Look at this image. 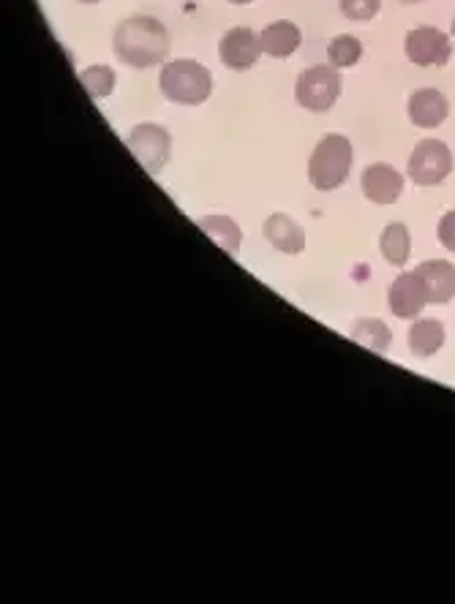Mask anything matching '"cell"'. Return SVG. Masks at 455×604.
<instances>
[{
    "instance_id": "cell-1",
    "label": "cell",
    "mask_w": 455,
    "mask_h": 604,
    "mask_svg": "<svg viewBox=\"0 0 455 604\" xmlns=\"http://www.w3.org/2000/svg\"><path fill=\"white\" fill-rule=\"evenodd\" d=\"M112 47H115V55L126 66L150 68L167 61L169 34L159 20L139 14V17H131L117 25Z\"/></svg>"
},
{
    "instance_id": "cell-2",
    "label": "cell",
    "mask_w": 455,
    "mask_h": 604,
    "mask_svg": "<svg viewBox=\"0 0 455 604\" xmlns=\"http://www.w3.org/2000/svg\"><path fill=\"white\" fill-rule=\"evenodd\" d=\"M352 169V142L341 133H328L314 147L308 162V180L317 191H336L344 185Z\"/></svg>"
},
{
    "instance_id": "cell-3",
    "label": "cell",
    "mask_w": 455,
    "mask_h": 604,
    "mask_svg": "<svg viewBox=\"0 0 455 604\" xmlns=\"http://www.w3.org/2000/svg\"><path fill=\"white\" fill-rule=\"evenodd\" d=\"M213 77L202 63L173 61L162 72V93L173 104L197 106L211 99Z\"/></svg>"
},
{
    "instance_id": "cell-4",
    "label": "cell",
    "mask_w": 455,
    "mask_h": 604,
    "mask_svg": "<svg viewBox=\"0 0 455 604\" xmlns=\"http://www.w3.org/2000/svg\"><path fill=\"white\" fill-rule=\"evenodd\" d=\"M341 74L336 66H314L303 72L294 85V99L308 112H328L341 95Z\"/></svg>"
},
{
    "instance_id": "cell-5",
    "label": "cell",
    "mask_w": 455,
    "mask_h": 604,
    "mask_svg": "<svg viewBox=\"0 0 455 604\" xmlns=\"http://www.w3.org/2000/svg\"><path fill=\"white\" fill-rule=\"evenodd\" d=\"M453 172V153L439 139H422L412 150L409 158V178L417 185H439Z\"/></svg>"
},
{
    "instance_id": "cell-6",
    "label": "cell",
    "mask_w": 455,
    "mask_h": 604,
    "mask_svg": "<svg viewBox=\"0 0 455 604\" xmlns=\"http://www.w3.org/2000/svg\"><path fill=\"white\" fill-rule=\"evenodd\" d=\"M126 147L148 175H159L169 158V133L156 123H139L126 137Z\"/></svg>"
},
{
    "instance_id": "cell-7",
    "label": "cell",
    "mask_w": 455,
    "mask_h": 604,
    "mask_svg": "<svg viewBox=\"0 0 455 604\" xmlns=\"http://www.w3.org/2000/svg\"><path fill=\"white\" fill-rule=\"evenodd\" d=\"M404 47H406V57L420 68L444 66V63L450 61V55H453L450 36L437 28H428V25L409 30Z\"/></svg>"
},
{
    "instance_id": "cell-8",
    "label": "cell",
    "mask_w": 455,
    "mask_h": 604,
    "mask_svg": "<svg viewBox=\"0 0 455 604\" xmlns=\"http://www.w3.org/2000/svg\"><path fill=\"white\" fill-rule=\"evenodd\" d=\"M262 36H256L251 28H232L224 34L222 44H218V57L232 72H245L254 66L262 55Z\"/></svg>"
},
{
    "instance_id": "cell-9",
    "label": "cell",
    "mask_w": 455,
    "mask_h": 604,
    "mask_svg": "<svg viewBox=\"0 0 455 604\" xmlns=\"http://www.w3.org/2000/svg\"><path fill=\"white\" fill-rule=\"evenodd\" d=\"M415 275L431 306H444V303L455 297V267L450 261H422L415 270Z\"/></svg>"
},
{
    "instance_id": "cell-10",
    "label": "cell",
    "mask_w": 455,
    "mask_h": 604,
    "mask_svg": "<svg viewBox=\"0 0 455 604\" xmlns=\"http://www.w3.org/2000/svg\"><path fill=\"white\" fill-rule=\"evenodd\" d=\"M361 183L366 200L377 202V205H393V202H399L401 191H404V178L390 164H371L363 172Z\"/></svg>"
},
{
    "instance_id": "cell-11",
    "label": "cell",
    "mask_w": 455,
    "mask_h": 604,
    "mask_svg": "<svg viewBox=\"0 0 455 604\" xmlns=\"http://www.w3.org/2000/svg\"><path fill=\"white\" fill-rule=\"evenodd\" d=\"M390 311L395 313L399 319H417L420 317L422 308L428 306L426 294H422L420 281H417L415 270L412 272H401L399 278L390 286Z\"/></svg>"
},
{
    "instance_id": "cell-12",
    "label": "cell",
    "mask_w": 455,
    "mask_h": 604,
    "mask_svg": "<svg viewBox=\"0 0 455 604\" xmlns=\"http://www.w3.org/2000/svg\"><path fill=\"white\" fill-rule=\"evenodd\" d=\"M450 115V101L444 99L442 90L422 88L415 90L409 99V120L417 128H437L447 120Z\"/></svg>"
},
{
    "instance_id": "cell-13",
    "label": "cell",
    "mask_w": 455,
    "mask_h": 604,
    "mask_svg": "<svg viewBox=\"0 0 455 604\" xmlns=\"http://www.w3.org/2000/svg\"><path fill=\"white\" fill-rule=\"evenodd\" d=\"M265 237L281 254H300V250L306 248V232H303V227L294 218L283 216V213H276V216L267 218Z\"/></svg>"
},
{
    "instance_id": "cell-14",
    "label": "cell",
    "mask_w": 455,
    "mask_h": 604,
    "mask_svg": "<svg viewBox=\"0 0 455 604\" xmlns=\"http://www.w3.org/2000/svg\"><path fill=\"white\" fill-rule=\"evenodd\" d=\"M262 50L270 57H289L300 47V28L289 20H278V23L267 25L262 30Z\"/></svg>"
},
{
    "instance_id": "cell-15",
    "label": "cell",
    "mask_w": 455,
    "mask_h": 604,
    "mask_svg": "<svg viewBox=\"0 0 455 604\" xmlns=\"http://www.w3.org/2000/svg\"><path fill=\"white\" fill-rule=\"evenodd\" d=\"M444 344V324L437 319H420L409 330V349L417 357H431L442 349Z\"/></svg>"
},
{
    "instance_id": "cell-16",
    "label": "cell",
    "mask_w": 455,
    "mask_h": 604,
    "mask_svg": "<svg viewBox=\"0 0 455 604\" xmlns=\"http://www.w3.org/2000/svg\"><path fill=\"white\" fill-rule=\"evenodd\" d=\"M200 227H202V232L207 234V237L213 240L216 245H222L227 254H232V256H238V250H240V229H238V223L232 221V218H227V216H207V218H202L200 221Z\"/></svg>"
},
{
    "instance_id": "cell-17",
    "label": "cell",
    "mask_w": 455,
    "mask_h": 604,
    "mask_svg": "<svg viewBox=\"0 0 455 604\" xmlns=\"http://www.w3.org/2000/svg\"><path fill=\"white\" fill-rule=\"evenodd\" d=\"M379 248H382V256L390 261V265H406L412 254V237L409 229L404 223H390L384 227L382 237H379Z\"/></svg>"
},
{
    "instance_id": "cell-18",
    "label": "cell",
    "mask_w": 455,
    "mask_h": 604,
    "mask_svg": "<svg viewBox=\"0 0 455 604\" xmlns=\"http://www.w3.org/2000/svg\"><path fill=\"white\" fill-rule=\"evenodd\" d=\"M352 338L366 346V349L379 351V355H384L390 349V330L379 319H361L355 324V330H352Z\"/></svg>"
},
{
    "instance_id": "cell-19",
    "label": "cell",
    "mask_w": 455,
    "mask_h": 604,
    "mask_svg": "<svg viewBox=\"0 0 455 604\" xmlns=\"http://www.w3.org/2000/svg\"><path fill=\"white\" fill-rule=\"evenodd\" d=\"M363 44L355 36H336L328 47V57L336 68H350L361 61Z\"/></svg>"
},
{
    "instance_id": "cell-20",
    "label": "cell",
    "mask_w": 455,
    "mask_h": 604,
    "mask_svg": "<svg viewBox=\"0 0 455 604\" xmlns=\"http://www.w3.org/2000/svg\"><path fill=\"white\" fill-rule=\"evenodd\" d=\"M79 82L88 90L90 99H106L115 90V72L110 66H93L79 74Z\"/></svg>"
},
{
    "instance_id": "cell-21",
    "label": "cell",
    "mask_w": 455,
    "mask_h": 604,
    "mask_svg": "<svg viewBox=\"0 0 455 604\" xmlns=\"http://www.w3.org/2000/svg\"><path fill=\"white\" fill-rule=\"evenodd\" d=\"M341 3V14L346 20H357V23H366V20H374L382 9V0H339Z\"/></svg>"
},
{
    "instance_id": "cell-22",
    "label": "cell",
    "mask_w": 455,
    "mask_h": 604,
    "mask_svg": "<svg viewBox=\"0 0 455 604\" xmlns=\"http://www.w3.org/2000/svg\"><path fill=\"white\" fill-rule=\"evenodd\" d=\"M437 234H439V243H442L444 248L453 250V254H455V210L444 213L442 221H439Z\"/></svg>"
},
{
    "instance_id": "cell-23",
    "label": "cell",
    "mask_w": 455,
    "mask_h": 604,
    "mask_svg": "<svg viewBox=\"0 0 455 604\" xmlns=\"http://www.w3.org/2000/svg\"><path fill=\"white\" fill-rule=\"evenodd\" d=\"M229 3H254V0H229Z\"/></svg>"
},
{
    "instance_id": "cell-24",
    "label": "cell",
    "mask_w": 455,
    "mask_h": 604,
    "mask_svg": "<svg viewBox=\"0 0 455 604\" xmlns=\"http://www.w3.org/2000/svg\"><path fill=\"white\" fill-rule=\"evenodd\" d=\"M79 3H101V0H79Z\"/></svg>"
},
{
    "instance_id": "cell-25",
    "label": "cell",
    "mask_w": 455,
    "mask_h": 604,
    "mask_svg": "<svg viewBox=\"0 0 455 604\" xmlns=\"http://www.w3.org/2000/svg\"><path fill=\"white\" fill-rule=\"evenodd\" d=\"M401 3H420V0H401Z\"/></svg>"
},
{
    "instance_id": "cell-26",
    "label": "cell",
    "mask_w": 455,
    "mask_h": 604,
    "mask_svg": "<svg viewBox=\"0 0 455 604\" xmlns=\"http://www.w3.org/2000/svg\"><path fill=\"white\" fill-rule=\"evenodd\" d=\"M453 36H455V20H453Z\"/></svg>"
}]
</instances>
